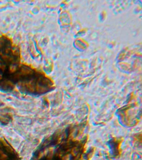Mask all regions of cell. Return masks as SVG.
Listing matches in <instances>:
<instances>
[{
	"label": "cell",
	"instance_id": "1",
	"mask_svg": "<svg viewBox=\"0 0 142 160\" xmlns=\"http://www.w3.org/2000/svg\"><path fill=\"white\" fill-rule=\"evenodd\" d=\"M32 66L23 63L20 48L10 38L0 36V89L11 91L20 89Z\"/></svg>",
	"mask_w": 142,
	"mask_h": 160
}]
</instances>
